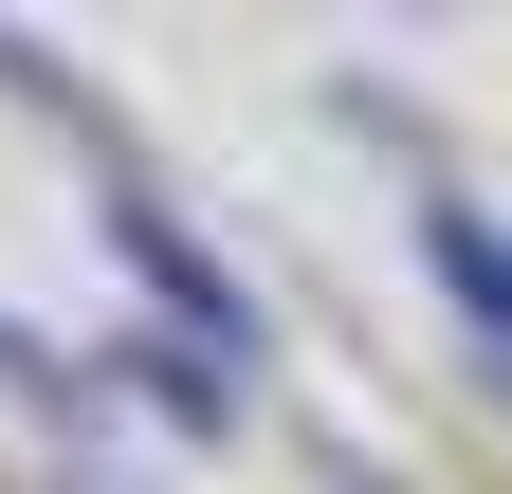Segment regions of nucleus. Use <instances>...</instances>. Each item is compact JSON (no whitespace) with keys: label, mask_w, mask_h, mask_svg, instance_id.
Segmentation results:
<instances>
[{"label":"nucleus","mask_w":512,"mask_h":494,"mask_svg":"<svg viewBox=\"0 0 512 494\" xmlns=\"http://www.w3.org/2000/svg\"><path fill=\"white\" fill-rule=\"evenodd\" d=\"M421 257H439V293L476 312V348H512V220H476L458 183H439V202H421Z\"/></svg>","instance_id":"obj_2"},{"label":"nucleus","mask_w":512,"mask_h":494,"mask_svg":"<svg viewBox=\"0 0 512 494\" xmlns=\"http://www.w3.org/2000/svg\"><path fill=\"white\" fill-rule=\"evenodd\" d=\"M92 220H110V257H128V275H147V293H165V330H202V348H256V293H238V275L202 257V238H183V220L147 202V183H110V202H92Z\"/></svg>","instance_id":"obj_1"}]
</instances>
